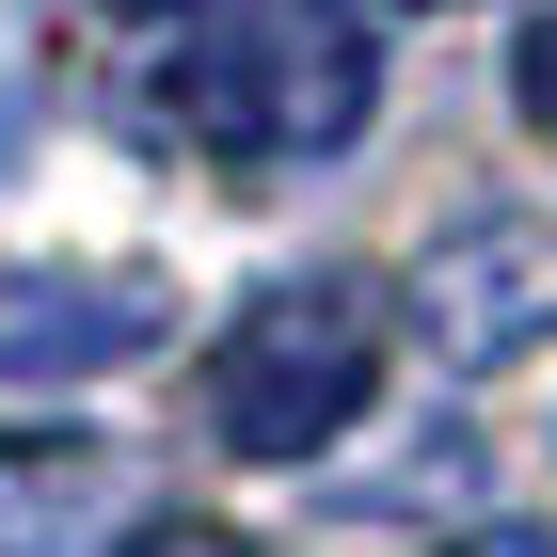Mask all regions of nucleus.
I'll return each mask as SVG.
<instances>
[{
	"label": "nucleus",
	"mask_w": 557,
	"mask_h": 557,
	"mask_svg": "<svg viewBox=\"0 0 557 557\" xmlns=\"http://www.w3.org/2000/svg\"><path fill=\"white\" fill-rule=\"evenodd\" d=\"M144 112L175 144L239 160V175L350 160L367 112H383V48L350 33L335 0H175L160 48H144Z\"/></svg>",
	"instance_id": "nucleus-1"
},
{
	"label": "nucleus",
	"mask_w": 557,
	"mask_h": 557,
	"mask_svg": "<svg viewBox=\"0 0 557 557\" xmlns=\"http://www.w3.org/2000/svg\"><path fill=\"white\" fill-rule=\"evenodd\" d=\"M223 462H319L367 398H383V287L367 271H271L191 367Z\"/></svg>",
	"instance_id": "nucleus-2"
},
{
	"label": "nucleus",
	"mask_w": 557,
	"mask_h": 557,
	"mask_svg": "<svg viewBox=\"0 0 557 557\" xmlns=\"http://www.w3.org/2000/svg\"><path fill=\"white\" fill-rule=\"evenodd\" d=\"M414 350L446 367V383H478V367H525V350L557 335V223L542 208H462V223H430V256H414Z\"/></svg>",
	"instance_id": "nucleus-3"
},
{
	"label": "nucleus",
	"mask_w": 557,
	"mask_h": 557,
	"mask_svg": "<svg viewBox=\"0 0 557 557\" xmlns=\"http://www.w3.org/2000/svg\"><path fill=\"white\" fill-rule=\"evenodd\" d=\"M175 335V287L128 256H33L0 271V383H96V367H144Z\"/></svg>",
	"instance_id": "nucleus-4"
},
{
	"label": "nucleus",
	"mask_w": 557,
	"mask_h": 557,
	"mask_svg": "<svg viewBox=\"0 0 557 557\" xmlns=\"http://www.w3.org/2000/svg\"><path fill=\"white\" fill-rule=\"evenodd\" d=\"M160 462L112 430H0V557H128Z\"/></svg>",
	"instance_id": "nucleus-5"
},
{
	"label": "nucleus",
	"mask_w": 557,
	"mask_h": 557,
	"mask_svg": "<svg viewBox=\"0 0 557 557\" xmlns=\"http://www.w3.org/2000/svg\"><path fill=\"white\" fill-rule=\"evenodd\" d=\"M510 96H525V128L557 144V16H525V33H510Z\"/></svg>",
	"instance_id": "nucleus-6"
},
{
	"label": "nucleus",
	"mask_w": 557,
	"mask_h": 557,
	"mask_svg": "<svg viewBox=\"0 0 557 557\" xmlns=\"http://www.w3.org/2000/svg\"><path fill=\"white\" fill-rule=\"evenodd\" d=\"M446 557H557V525H462Z\"/></svg>",
	"instance_id": "nucleus-7"
},
{
	"label": "nucleus",
	"mask_w": 557,
	"mask_h": 557,
	"mask_svg": "<svg viewBox=\"0 0 557 557\" xmlns=\"http://www.w3.org/2000/svg\"><path fill=\"white\" fill-rule=\"evenodd\" d=\"M128 557H256L239 525H160V542H128Z\"/></svg>",
	"instance_id": "nucleus-8"
},
{
	"label": "nucleus",
	"mask_w": 557,
	"mask_h": 557,
	"mask_svg": "<svg viewBox=\"0 0 557 557\" xmlns=\"http://www.w3.org/2000/svg\"><path fill=\"white\" fill-rule=\"evenodd\" d=\"M398 16H446V0H398Z\"/></svg>",
	"instance_id": "nucleus-9"
}]
</instances>
